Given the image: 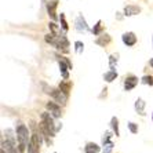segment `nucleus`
<instances>
[{"instance_id": "ddd939ff", "label": "nucleus", "mask_w": 153, "mask_h": 153, "mask_svg": "<svg viewBox=\"0 0 153 153\" xmlns=\"http://www.w3.org/2000/svg\"><path fill=\"white\" fill-rule=\"evenodd\" d=\"M143 108H145V101L141 100V98H138L135 102V109L138 111V113L143 114Z\"/></svg>"}, {"instance_id": "f3484780", "label": "nucleus", "mask_w": 153, "mask_h": 153, "mask_svg": "<svg viewBox=\"0 0 153 153\" xmlns=\"http://www.w3.org/2000/svg\"><path fill=\"white\" fill-rule=\"evenodd\" d=\"M101 30H102V22L98 21V24H97V25L94 26V29H93V33L94 35H100Z\"/></svg>"}, {"instance_id": "f257e3e1", "label": "nucleus", "mask_w": 153, "mask_h": 153, "mask_svg": "<svg viewBox=\"0 0 153 153\" xmlns=\"http://www.w3.org/2000/svg\"><path fill=\"white\" fill-rule=\"evenodd\" d=\"M15 132H17V139H18V143H19V152H22L28 146L29 141H30V138H29V130L25 124L18 123L17 128H15Z\"/></svg>"}, {"instance_id": "dca6fc26", "label": "nucleus", "mask_w": 153, "mask_h": 153, "mask_svg": "<svg viewBox=\"0 0 153 153\" xmlns=\"http://www.w3.org/2000/svg\"><path fill=\"white\" fill-rule=\"evenodd\" d=\"M112 149H113V143L111 141H108V142L103 143V153H111Z\"/></svg>"}, {"instance_id": "b1692460", "label": "nucleus", "mask_w": 153, "mask_h": 153, "mask_svg": "<svg viewBox=\"0 0 153 153\" xmlns=\"http://www.w3.org/2000/svg\"><path fill=\"white\" fill-rule=\"evenodd\" d=\"M61 22H62V28H64L65 30H68V24H66V21H65L64 14H61Z\"/></svg>"}, {"instance_id": "412c9836", "label": "nucleus", "mask_w": 153, "mask_h": 153, "mask_svg": "<svg viewBox=\"0 0 153 153\" xmlns=\"http://www.w3.org/2000/svg\"><path fill=\"white\" fill-rule=\"evenodd\" d=\"M48 26H50V29H51V30H53V33H54V35H61V33H59V29L57 28V25H55L54 22H51V24H50V25H48Z\"/></svg>"}, {"instance_id": "20e7f679", "label": "nucleus", "mask_w": 153, "mask_h": 153, "mask_svg": "<svg viewBox=\"0 0 153 153\" xmlns=\"http://www.w3.org/2000/svg\"><path fill=\"white\" fill-rule=\"evenodd\" d=\"M43 142V137L39 132H33L30 141L28 143V153H40V145Z\"/></svg>"}, {"instance_id": "7ed1b4c3", "label": "nucleus", "mask_w": 153, "mask_h": 153, "mask_svg": "<svg viewBox=\"0 0 153 153\" xmlns=\"http://www.w3.org/2000/svg\"><path fill=\"white\" fill-rule=\"evenodd\" d=\"M4 135H6V141L3 139V142H1L3 149H6L7 153H17V142H15V138L13 135V131L11 130H6Z\"/></svg>"}, {"instance_id": "423d86ee", "label": "nucleus", "mask_w": 153, "mask_h": 153, "mask_svg": "<svg viewBox=\"0 0 153 153\" xmlns=\"http://www.w3.org/2000/svg\"><path fill=\"white\" fill-rule=\"evenodd\" d=\"M47 109L50 111V113H53L54 117H59L61 116V106L58 102H48L47 103Z\"/></svg>"}, {"instance_id": "f8f14e48", "label": "nucleus", "mask_w": 153, "mask_h": 153, "mask_svg": "<svg viewBox=\"0 0 153 153\" xmlns=\"http://www.w3.org/2000/svg\"><path fill=\"white\" fill-rule=\"evenodd\" d=\"M55 7H57V1H51V3L47 4V11H48V14L51 15L53 19L57 18V15H55Z\"/></svg>"}, {"instance_id": "39448f33", "label": "nucleus", "mask_w": 153, "mask_h": 153, "mask_svg": "<svg viewBox=\"0 0 153 153\" xmlns=\"http://www.w3.org/2000/svg\"><path fill=\"white\" fill-rule=\"evenodd\" d=\"M121 39H123V43H124L126 46H128V47L134 46V44L137 43V36L134 35L132 32H127V33H124Z\"/></svg>"}, {"instance_id": "6e6552de", "label": "nucleus", "mask_w": 153, "mask_h": 153, "mask_svg": "<svg viewBox=\"0 0 153 153\" xmlns=\"http://www.w3.org/2000/svg\"><path fill=\"white\" fill-rule=\"evenodd\" d=\"M76 29H77L79 32H85V30H88L87 22H85V19L82 17V15L77 17V19H76Z\"/></svg>"}, {"instance_id": "2eb2a0df", "label": "nucleus", "mask_w": 153, "mask_h": 153, "mask_svg": "<svg viewBox=\"0 0 153 153\" xmlns=\"http://www.w3.org/2000/svg\"><path fill=\"white\" fill-rule=\"evenodd\" d=\"M111 42V36H108V35H103L102 37H100V39L97 40V44H100V46L105 47V44H108V43Z\"/></svg>"}, {"instance_id": "4468645a", "label": "nucleus", "mask_w": 153, "mask_h": 153, "mask_svg": "<svg viewBox=\"0 0 153 153\" xmlns=\"http://www.w3.org/2000/svg\"><path fill=\"white\" fill-rule=\"evenodd\" d=\"M111 124H112V128H113V131H114V134H116V137H119V135H120V132H119V120H117V117H112Z\"/></svg>"}, {"instance_id": "4be33fe9", "label": "nucleus", "mask_w": 153, "mask_h": 153, "mask_svg": "<svg viewBox=\"0 0 153 153\" xmlns=\"http://www.w3.org/2000/svg\"><path fill=\"white\" fill-rule=\"evenodd\" d=\"M109 62H111V69H113V71H114V64L117 62V55H111Z\"/></svg>"}, {"instance_id": "a878e982", "label": "nucleus", "mask_w": 153, "mask_h": 153, "mask_svg": "<svg viewBox=\"0 0 153 153\" xmlns=\"http://www.w3.org/2000/svg\"><path fill=\"white\" fill-rule=\"evenodd\" d=\"M1 153H7V152H6V149H3V148H1Z\"/></svg>"}, {"instance_id": "9b49d317", "label": "nucleus", "mask_w": 153, "mask_h": 153, "mask_svg": "<svg viewBox=\"0 0 153 153\" xmlns=\"http://www.w3.org/2000/svg\"><path fill=\"white\" fill-rule=\"evenodd\" d=\"M116 77H117V72L113 71V69H111L109 72H106V73L103 75V79H105V82H108V83L113 82Z\"/></svg>"}, {"instance_id": "0eeeda50", "label": "nucleus", "mask_w": 153, "mask_h": 153, "mask_svg": "<svg viewBox=\"0 0 153 153\" xmlns=\"http://www.w3.org/2000/svg\"><path fill=\"white\" fill-rule=\"evenodd\" d=\"M137 84H138V79H137L135 76H130V77H127V79H126V82H124L126 91H130V90H132Z\"/></svg>"}, {"instance_id": "9d476101", "label": "nucleus", "mask_w": 153, "mask_h": 153, "mask_svg": "<svg viewBox=\"0 0 153 153\" xmlns=\"http://www.w3.org/2000/svg\"><path fill=\"white\" fill-rule=\"evenodd\" d=\"M84 152L85 153H98L100 152V146L94 142H88L84 148Z\"/></svg>"}, {"instance_id": "1a4fd4ad", "label": "nucleus", "mask_w": 153, "mask_h": 153, "mask_svg": "<svg viewBox=\"0 0 153 153\" xmlns=\"http://www.w3.org/2000/svg\"><path fill=\"white\" fill-rule=\"evenodd\" d=\"M139 13H141V8L137 7V6H127V7L124 8V15H127V17L139 14Z\"/></svg>"}, {"instance_id": "a211bd4d", "label": "nucleus", "mask_w": 153, "mask_h": 153, "mask_svg": "<svg viewBox=\"0 0 153 153\" xmlns=\"http://www.w3.org/2000/svg\"><path fill=\"white\" fill-rule=\"evenodd\" d=\"M142 83H143V84L153 85V76H143V77H142Z\"/></svg>"}, {"instance_id": "aec40b11", "label": "nucleus", "mask_w": 153, "mask_h": 153, "mask_svg": "<svg viewBox=\"0 0 153 153\" xmlns=\"http://www.w3.org/2000/svg\"><path fill=\"white\" fill-rule=\"evenodd\" d=\"M59 88L64 91V93L68 94L69 93V88H71V85H69V83H62V84L59 85Z\"/></svg>"}, {"instance_id": "f03ea898", "label": "nucleus", "mask_w": 153, "mask_h": 153, "mask_svg": "<svg viewBox=\"0 0 153 153\" xmlns=\"http://www.w3.org/2000/svg\"><path fill=\"white\" fill-rule=\"evenodd\" d=\"M43 88H44V93H47L48 95H51L54 100L57 101L59 105H64L66 101H68V94L64 93L62 90H55L53 87H48L47 84H43Z\"/></svg>"}, {"instance_id": "393cba45", "label": "nucleus", "mask_w": 153, "mask_h": 153, "mask_svg": "<svg viewBox=\"0 0 153 153\" xmlns=\"http://www.w3.org/2000/svg\"><path fill=\"white\" fill-rule=\"evenodd\" d=\"M149 65H150V66H152V68H153V58L149 61Z\"/></svg>"}, {"instance_id": "6ab92c4d", "label": "nucleus", "mask_w": 153, "mask_h": 153, "mask_svg": "<svg viewBox=\"0 0 153 153\" xmlns=\"http://www.w3.org/2000/svg\"><path fill=\"white\" fill-rule=\"evenodd\" d=\"M128 128H130V131H131L132 134H137V132H138V126H137L135 123H132V121L128 123Z\"/></svg>"}, {"instance_id": "5701e85b", "label": "nucleus", "mask_w": 153, "mask_h": 153, "mask_svg": "<svg viewBox=\"0 0 153 153\" xmlns=\"http://www.w3.org/2000/svg\"><path fill=\"white\" fill-rule=\"evenodd\" d=\"M75 47H76V53H82V51H83V47H84V44H83L82 42H76V43H75Z\"/></svg>"}]
</instances>
